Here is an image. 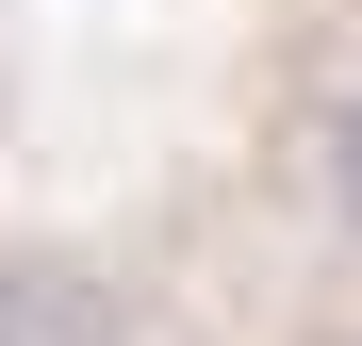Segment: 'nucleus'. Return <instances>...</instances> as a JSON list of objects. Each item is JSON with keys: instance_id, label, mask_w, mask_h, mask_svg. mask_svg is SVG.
Returning <instances> with one entry per match:
<instances>
[{"instance_id": "obj_1", "label": "nucleus", "mask_w": 362, "mask_h": 346, "mask_svg": "<svg viewBox=\"0 0 362 346\" xmlns=\"http://www.w3.org/2000/svg\"><path fill=\"white\" fill-rule=\"evenodd\" d=\"M0 346H165V280L115 231H0Z\"/></svg>"}, {"instance_id": "obj_2", "label": "nucleus", "mask_w": 362, "mask_h": 346, "mask_svg": "<svg viewBox=\"0 0 362 346\" xmlns=\"http://www.w3.org/2000/svg\"><path fill=\"white\" fill-rule=\"evenodd\" d=\"M296 182H313V231L362 264V50L313 83V115H296Z\"/></svg>"}]
</instances>
